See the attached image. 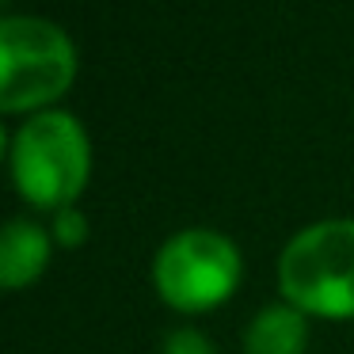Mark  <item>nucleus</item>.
Returning <instances> with one entry per match:
<instances>
[{
	"instance_id": "4",
	"label": "nucleus",
	"mask_w": 354,
	"mask_h": 354,
	"mask_svg": "<svg viewBox=\"0 0 354 354\" xmlns=\"http://www.w3.org/2000/svg\"><path fill=\"white\" fill-rule=\"evenodd\" d=\"M149 282L164 308L179 316H206L236 297L244 282V252L214 225H187L156 248Z\"/></svg>"
},
{
	"instance_id": "9",
	"label": "nucleus",
	"mask_w": 354,
	"mask_h": 354,
	"mask_svg": "<svg viewBox=\"0 0 354 354\" xmlns=\"http://www.w3.org/2000/svg\"><path fill=\"white\" fill-rule=\"evenodd\" d=\"M4 4H12V0H4Z\"/></svg>"
},
{
	"instance_id": "5",
	"label": "nucleus",
	"mask_w": 354,
	"mask_h": 354,
	"mask_svg": "<svg viewBox=\"0 0 354 354\" xmlns=\"http://www.w3.org/2000/svg\"><path fill=\"white\" fill-rule=\"evenodd\" d=\"M54 236L50 225L35 221L27 214H16L0 229V286L4 293H24L39 282L54 263Z\"/></svg>"
},
{
	"instance_id": "3",
	"label": "nucleus",
	"mask_w": 354,
	"mask_h": 354,
	"mask_svg": "<svg viewBox=\"0 0 354 354\" xmlns=\"http://www.w3.org/2000/svg\"><path fill=\"white\" fill-rule=\"evenodd\" d=\"M278 297L308 320H354V217H320L297 229L278 252Z\"/></svg>"
},
{
	"instance_id": "7",
	"label": "nucleus",
	"mask_w": 354,
	"mask_h": 354,
	"mask_svg": "<svg viewBox=\"0 0 354 354\" xmlns=\"http://www.w3.org/2000/svg\"><path fill=\"white\" fill-rule=\"evenodd\" d=\"M46 225H50V236H54V244L62 248V252H80V248L88 244V236H92V221H88L84 206L62 209V214H54Z\"/></svg>"
},
{
	"instance_id": "1",
	"label": "nucleus",
	"mask_w": 354,
	"mask_h": 354,
	"mask_svg": "<svg viewBox=\"0 0 354 354\" xmlns=\"http://www.w3.org/2000/svg\"><path fill=\"white\" fill-rule=\"evenodd\" d=\"M8 176L19 202L35 214H62L80 206L92 183V133L73 111L54 107L19 118L8 133Z\"/></svg>"
},
{
	"instance_id": "6",
	"label": "nucleus",
	"mask_w": 354,
	"mask_h": 354,
	"mask_svg": "<svg viewBox=\"0 0 354 354\" xmlns=\"http://www.w3.org/2000/svg\"><path fill=\"white\" fill-rule=\"evenodd\" d=\"M308 339H313V320L278 297L248 316L240 331V354H305Z\"/></svg>"
},
{
	"instance_id": "2",
	"label": "nucleus",
	"mask_w": 354,
	"mask_h": 354,
	"mask_svg": "<svg viewBox=\"0 0 354 354\" xmlns=\"http://www.w3.org/2000/svg\"><path fill=\"white\" fill-rule=\"evenodd\" d=\"M80 54L73 35L39 12L0 16V115L31 118L73 92Z\"/></svg>"
},
{
	"instance_id": "8",
	"label": "nucleus",
	"mask_w": 354,
	"mask_h": 354,
	"mask_svg": "<svg viewBox=\"0 0 354 354\" xmlns=\"http://www.w3.org/2000/svg\"><path fill=\"white\" fill-rule=\"evenodd\" d=\"M160 354H221V351H217V343L202 328H194V324H179V328H171L168 335H164Z\"/></svg>"
}]
</instances>
